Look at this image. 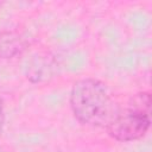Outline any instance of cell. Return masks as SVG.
<instances>
[{
    "instance_id": "1",
    "label": "cell",
    "mask_w": 152,
    "mask_h": 152,
    "mask_svg": "<svg viewBox=\"0 0 152 152\" xmlns=\"http://www.w3.org/2000/svg\"><path fill=\"white\" fill-rule=\"evenodd\" d=\"M70 107L80 122L95 127H107L120 109L106 84L89 77L74 83L70 93Z\"/></svg>"
},
{
    "instance_id": "2",
    "label": "cell",
    "mask_w": 152,
    "mask_h": 152,
    "mask_svg": "<svg viewBox=\"0 0 152 152\" xmlns=\"http://www.w3.org/2000/svg\"><path fill=\"white\" fill-rule=\"evenodd\" d=\"M151 125V114L128 104L119 109L118 114L106 127L108 134L118 141H133L142 138Z\"/></svg>"
},
{
    "instance_id": "3",
    "label": "cell",
    "mask_w": 152,
    "mask_h": 152,
    "mask_svg": "<svg viewBox=\"0 0 152 152\" xmlns=\"http://www.w3.org/2000/svg\"><path fill=\"white\" fill-rule=\"evenodd\" d=\"M27 48V42L17 31L0 32V59H10L21 55Z\"/></svg>"
},
{
    "instance_id": "4",
    "label": "cell",
    "mask_w": 152,
    "mask_h": 152,
    "mask_svg": "<svg viewBox=\"0 0 152 152\" xmlns=\"http://www.w3.org/2000/svg\"><path fill=\"white\" fill-rule=\"evenodd\" d=\"M4 125H5V109H4V101L0 97V135L4 129Z\"/></svg>"
},
{
    "instance_id": "5",
    "label": "cell",
    "mask_w": 152,
    "mask_h": 152,
    "mask_svg": "<svg viewBox=\"0 0 152 152\" xmlns=\"http://www.w3.org/2000/svg\"><path fill=\"white\" fill-rule=\"evenodd\" d=\"M1 5H2V2H0V7H1Z\"/></svg>"
}]
</instances>
